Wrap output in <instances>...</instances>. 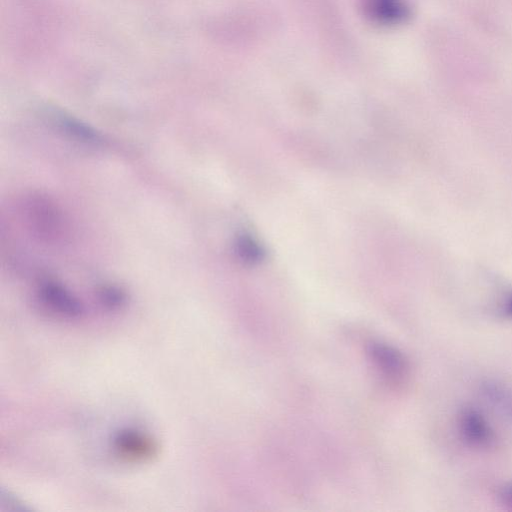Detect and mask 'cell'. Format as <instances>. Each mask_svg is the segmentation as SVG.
<instances>
[{
    "instance_id": "1",
    "label": "cell",
    "mask_w": 512,
    "mask_h": 512,
    "mask_svg": "<svg viewBox=\"0 0 512 512\" xmlns=\"http://www.w3.org/2000/svg\"><path fill=\"white\" fill-rule=\"evenodd\" d=\"M22 214L28 228L39 240L55 244L68 235V223L56 202L41 193L24 197Z\"/></svg>"
},
{
    "instance_id": "2",
    "label": "cell",
    "mask_w": 512,
    "mask_h": 512,
    "mask_svg": "<svg viewBox=\"0 0 512 512\" xmlns=\"http://www.w3.org/2000/svg\"><path fill=\"white\" fill-rule=\"evenodd\" d=\"M368 354L387 384L398 387L406 382L409 365L398 350L384 343L372 342L368 345Z\"/></svg>"
},
{
    "instance_id": "3",
    "label": "cell",
    "mask_w": 512,
    "mask_h": 512,
    "mask_svg": "<svg viewBox=\"0 0 512 512\" xmlns=\"http://www.w3.org/2000/svg\"><path fill=\"white\" fill-rule=\"evenodd\" d=\"M38 299L48 309L67 318H77L83 305L66 287L54 280H43L37 288Z\"/></svg>"
},
{
    "instance_id": "4",
    "label": "cell",
    "mask_w": 512,
    "mask_h": 512,
    "mask_svg": "<svg viewBox=\"0 0 512 512\" xmlns=\"http://www.w3.org/2000/svg\"><path fill=\"white\" fill-rule=\"evenodd\" d=\"M113 446L118 456L127 461L145 462L158 453L157 443L149 435L134 429L118 432Z\"/></svg>"
},
{
    "instance_id": "5",
    "label": "cell",
    "mask_w": 512,
    "mask_h": 512,
    "mask_svg": "<svg viewBox=\"0 0 512 512\" xmlns=\"http://www.w3.org/2000/svg\"><path fill=\"white\" fill-rule=\"evenodd\" d=\"M53 124L73 141L94 147L106 145V139L100 132L73 116L57 113L53 116Z\"/></svg>"
},
{
    "instance_id": "6",
    "label": "cell",
    "mask_w": 512,
    "mask_h": 512,
    "mask_svg": "<svg viewBox=\"0 0 512 512\" xmlns=\"http://www.w3.org/2000/svg\"><path fill=\"white\" fill-rule=\"evenodd\" d=\"M460 428L464 438L473 445L489 447L494 441V434L485 419L473 410L461 414Z\"/></svg>"
},
{
    "instance_id": "7",
    "label": "cell",
    "mask_w": 512,
    "mask_h": 512,
    "mask_svg": "<svg viewBox=\"0 0 512 512\" xmlns=\"http://www.w3.org/2000/svg\"><path fill=\"white\" fill-rule=\"evenodd\" d=\"M368 10L374 19L386 24L403 22L409 16L401 0H368Z\"/></svg>"
},
{
    "instance_id": "8",
    "label": "cell",
    "mask_w": 512,
    "mask_h": 512,
    "mask_svg": "<svg viewBox=\"0 0 512 512\" xmlns=\"http://www.w3.org/2000/svg\"><path fill=\"white\" fill-rule=\"evenodd\" d=\"M234 251L240 261L248 265L259 263L264 258L262 246L251 235L242 233L234 242Z\"/></svg>"
},
{
    "instance_id": "9",
    "label": "cell",
    "mask_w": 512,
    "mask_h": 512,
    "mask_svg": "<svg viewBox=\"0 0 512 512\" xmlns=\"http://www.w3.org/2000/svg\"><path fill=\"white\" fill-rule=\"evenodd\" d=\"M100 302L109 309L121 308L127 300L126 292L119 286L108 284L98 291Z\"/></svg>"
},
{
    "instance_id": "10",
    "label": "cell",
    "mask_w": 512,
    "mask_h": 512,
    "mask_svg": "<svg viewBox=\"0 0 512 512\" xmlns=\"http://www.w3.org/2000/svg\"><path fill=\"white\" fill-rule=\"evenodd\" d=\"M501 497L503 498V501L512 506V485L505 487L502 490Z\"/></svg>"
}]
</instances>
